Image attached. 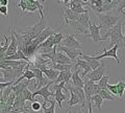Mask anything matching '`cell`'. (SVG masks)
Returning a JSON list of instances; mask_svg holds the SVG:
<instances>
[{
  "label": "cell",
  "instance_id": "11",
  "mask_svg": "<svg viewBox=\"0 0 125 113\" xmlns=\"http://www.w3.org/2000/svg\"><path fill=\"white\" fill-rule=\"evenodd\" d=\"M100 29H101V26L99 24H97L96 22H90L89 24V35H87V37H91L92 40L94 42H99V41H102L100 36Z\"/></svg>",
  "mask_w": 125,
  "mask_h": 113
},
{
  "label": "cell",
  "instance_id": "16",
  "mask_svg": "<svg viewBox=\"0 0 125 113\" xmlns=\"http://www.w3.org/2000/svg\"><path fill=\"white\" fill-rule=\"evenodd\" d=\"M79 68H76L75 71L72 73L71 80H72V86L78 87V88H83V80L79 75Z\"/></svg>",
  "mask_w": 125,
  "mask_h": 113
},
{
  "label": "cell",
  "instance_id": "17",
  "mask_svg": "<svg viewBox=\"0 0 125 113\" xmlns=\"http://www.w3.org/2000/svg\"><path fill=\"white\" fill-rule=\"evenodd\" d=\"M80 59H83V61L87 62V63L90 65V67L92 68V70H95L96 68H98L99 66H100V64H101L99 61L95 60L93 57L88 56V54H84V53H83V54L80 56Z\"/></svg>",
  "mask_w": 125,
  "mask_h": 113
},
{
  "label": "cell",
  "instance_id": "33",
  "mask_svg": "<svg viewBox=\"0 0 125 113\" xmlns=\"http://www.w3.org/2000/svg\"><path fill=\"white\" fill-rule=\"evenodd\" d=\"M108 80H109V76L104 75L98 82H97V85L99 86L100 89H106L107 85H108Z\"/></svg>",
  "mask_w": 125,
  "mask_h": 113
},
{
  "label": "cell",
  "instance_id": "24",
  "mask_svg": "<svg viewBox=\"0 0 125 113\" xmlns=\"http://www.w3.org/2000/svg\"><path fill=\"white\" fill-rule=\"evenodd\" d=\"M3 38H4V42L1 43V45H0V57H2L3 54L5 53V51L10 46V38L7 36V35H4Z\"/></svg>",
  "mask_w": 125,
  "mask_h": 113
},
{
  "label": "cell",
  "instance_id": "37",
  "mask_svg": "<svg viewBox=\"0 0 125 113\" xmlns=\"http://www.w3.org/2000/svg\"><path fill=\"white\" fill-rule=\"evenodd\" d=\"M18 9L22 11V15H24L26 13V9H27V2L26 0H21L18 4Z\"/></svg>",
  "mask_w": 125,
  "mask_h": 113
},
{
  "label": "cell",
  "instance_id": "4",
  "mask_svg": "<svg viewBox=\"0 0 125 113\" xmlns=\"http://www.w3.org/2000/svg\"><path fill=\"white\" fill-rule=\"evenodd\" d=\"M105 71H106V63H105V61H103L102 63L100 64V66H99L98 68H96L95 70H92V71H90L84 77L95 83V82H98L101 79V77L104 75Z\"/></svg>",
  "mask_w": 125,
  "mask_h": 113
},
{
  "label": "cell",
  "instance_id": "49",
  "mask_svg": "<svg viewBox=\"0 0 125 113\" xmlns=\"http://www.w3.org/2000/svg\"><path fill=\"white\" fill-rule=\"evenodd\" d=\"M0 104H1V102H0Z\"/></svg>",
  "mask_w": 125,
  "mask_h": 113
},
{
  "label": "cell",
  "instance_id": "31",
  "mask_svg": "<svg viewBox=\"0 0 125 113\" xmlns=\"http://www.w3.org/2000/svg\"><path fill=\"white\" fill-rule=\"evenodd\" d=\"M69 91V90H68ZM70 92V95H71V97H70V100H68V106L69 108L72 107V106H75V105H80V102H79V99L74 94V93L72 91H69Z\"/></svg>",
  "mask_w": 125,
  "mask_h": 113
},
{
  "label": "cell",
  "instance_id": "10",
  "mask_svg": "<svg viewBox=\"0 0 125 113\" xmlns=\"http://www.w3.org/2000/svg\"><path fill=\"white\" fill-rule=\"evenodd\" d=\"M66 88L68 89L69 91H72L74 94H75L78 99H79V102H80V109H84L85 105H87V100H85V95H84V92H83V88H78V87H74L72 86V84L68 83Z\"/></svg>",
  "mask_w": 125,
  "mask_h": 113
},
{
  "label": "cell",
  "instance_id": "3",
  "mask_svg": "<svg viewBox=\"0 0 125 113\" xmlns=\"http://www.w3.org/2000/svg\"><path fill=\"white\" fill-rule=\"evenodd\" d=\"M10 46H9V48H7V50L5 51V53L3 54L2 57H0V61H2L6 57L13 56V54L17 53V51H18V42H17V39H16V37H15V28L13 26L10 28Z\"/></svg>",
  "mask_w": 125,
  "mask_h": 113
},
{
  "label": "cell",
  "instance_id": "35",
  "mask_svg": "<svg viewBox=\"0 0 125 113\" xmlns=\"http://www.w3.org/2000/svg\"><path fill=\"white\" fill-rule=\"evenodd\" d=\"M10 92H11V86L6 87V88H4L2 90V93H3V95H2V102L3 103L6 102V100H7V97H9V95L10 94Z\"/></svg>",
  "mask_w": 125,
  "mask_h": 113
},
{
  "label": "cell",
  "instance_id": "6",
  "mask_svg": "<svg viewBox=\"0 0 125 113\" xmlns=\"http://www.w3.org/2000/svg\"><path fill=\"white\" fill-rule=\"evenodd\" d=\"M119 50V46L118 45H115L113 46L112 48L109 49H106V48H103V53L102 54H99V56H96V57H93L95 60L99 61L100 59H103V58H107V57H112L114 58V59L117 61V64L120 65L121 64V59L118 57V54H117V51Z\"/></svg>",
  "mask_w": 125,
  "mask_h": 113
},
{
  "label": "cell",
  "instance_id": "23",
  "mask_svg": "<svg viewBox=\"0 0 125 113\" xmlns=\"http://www.w3.org/2000/svg\"><path fill=\"white\" fill-rule=\"evenodd\" d=\"M90 103H91V104L93 103L94 106H95L100 111L101 107H102V104H103V99L99 94H96V95H93L91 97V100H90Z\"/></svg>",
  "mask_w": 125,
  "mask_h": 113
},
{
  "label": "cell",
  "instance_id": "8",
  "mask_svg": "<svg viewBox=\"0 0 125 113\" xmlns=\"http://www.w3.org/2000/svg\"><path fill=\"white\" fill-rule=\"evenodd\" d=\"M54 84V82L50 81L48 84L45 85L44 87H42L40 89H38V90L33 91L32 92V97H34L36 95H41L44 97V103H49V96H54V92H50L49 91V87L51 86V85Z\"/></svg>",
  "mask_w": 125,
  "mask_h": 113
},
{
  "label": "cell",
  "instance_id": "2",
  "mask_svg": "<svg viewBox=\"0 0 125 113\" xmlns=\"http://www.w3.org/2000/svg\"><path fill=\"white\" fill-rule=\"evenodd\" d=\"M96 17L99 21V25L101 28H106L109 29L114 27L120 20H122V17H120V14H117L116 12L112 11L109 13H104V14H97Z\"/></svg>",
  "mask_w": 125,
  "mask_h": 113
},
{
  "label": "cell",
  "instance_id": "21",
  "mask_svg": "<svg viewBox=\"0 0 125 113\" xmlns=\"http://www.w3.org/2000/svg\"><path fill=\"white\" fill-rule=\"evenodd\" d=\"M30 84V81H26L24 83H19L17 85H11V91H13L15 94H19L21 93L25 88L28 87V85Z\"/></svg>",
  "mask_w": 125,
  "mask_h": 113
},
{
  "label": "cell",
  "instance_id": "18",
  "mask_svg": "<svg viewBox=\"0 0 125 113\" xmlns=\"http://www.w3.org/2000/svg\"><path fill=\"white\" fill-rule=\"evenodd\" d=\"M71 76H72L71 70H69V71H61L60 75H58V76H57V79L54 81V84H60V83H62V82L68 84L70 82V80H71Z\"/></svg>",
  "mask_w": 125,
  "mask_h": 113
},
{
  "label": "cell",
  "instance_id": "20",
  "mask_svg": "<svg viewBox=\"0 0 125 113\" xmlns=\"http://www.w3.org/2000/svg\"><path fill=\"white\" fill-rule=\"evenodd\" d=\"M42 72L43 75H45V77L48 81H52L54 82L56 79L58 75H60V71H57V70H54L52 68H47V69H42Z\"/></svg>",
  "mask_w": 125,
  "mask_h": 113
},
{
  "label": "cell",
  "instance_id": "43",
  "mask_svg": "<svg viewBox=\"0 0 125 113\" xmlns=\"http://www.w3.org/2000/svg\"><path fill=\"white\" fill-rule=\"evenodd\" d=\"M88 107H89V113H93V106L91 103L88 104Z\"/></svg>",
  "mask_w": 125,
  "mask_h": 113
},
{
  "label": "cell",
  "instance_id": "30",
  "mask_svg": "<svg viewBox=\"0 0 125 113\" xmlns=\"http://www.w3.org/2000/svg\"><path fill=\"white\" fill-rule=\"evenodd\" d=\"M65 38V34L62 32H60V33H54L53 35V43H54V46H58L61 45L62 39Z\"/></svg>",
  "mask_w": 125,
  "mask_h": 113
},
{
  "label": "cell",
  "instance_id": "41",
  "mask_svg": "<svg viewBox=\"0 0 125 113\" xmlns=\"http://www.w3.org/2000/svg\"><path fill=\"white\" fill-rule=\"evenodd\" d=\"M7 13H9V9H7V6H0V14L6 16Z\"/></svg>",
  "mask_w": 125,
  "mask_h": 113
},
{
  "label": "cell",
  "instance_id": "36",
  "mask_svg": "<svg viewBox=\"0 0 125 113\" xmlns=\"http://www.w3.org/2000/svg\"><path fill=\"white\" fill-rule=\"evenodd\" d=\"M15 99H16V94L11 91L10 92V94L9 95V97H7V100H6V102L5 104L7 105V106H13L14 103H15Z\"/></svg>",
  "mask_w": 125,
  "mask_h": 113
},
{
  "label": "cell",
  "instance_id": "1",
  "mask_svg": "<svg viewBox=\"0 0 125 113\" xmlns=\"http://www.w3.org/2000/svg\"><path fill=\"white\" fill-rule=\"evenodd\" d=\"M122 25H123V21L120 20L114 27H112V28L107 29V32L103 35V37H101L102 41L106 40V39L109 37V38H111V46L118 45L121 52H123L124 49H125L124 48V44H123Z\"/></svg>",
  "mask_w": 125,
  "mask_h": 113
},
{
  "label": "cell",
  "instance_id": "29",
  "mask_svg": "<svg viewBox=\"0 0 125 113\" xmlns=\"http://www.w3.org/2000/svg\"><path fill=\"white\" fill-rule=\"evenodd\" d=\"M55 100H51V104H50V107H47L46 106V103H43L42 104V108H43V111L44 113H55Z\"/></svg>",
  "mask_w": 125,
  "mask_h": 113
},
{
  "label": "cell",
  "instance_id": "48",
  "mask_svg": "<svg viewBox=\"0 0 125 113\" xmlns=\"http://www.w3.org/2000/svg\"><path fill=\"white\" fill-rule=\"evenodd\" d=\"M68 112H69V113H72V112H71V110H68Z\"/></svg>",
  "mask_w": 125,
  "mask_h": 113
},
{
  "label": "cell",
  "instance_id": "26",
  "mask_svg": "<svg viewBox=\"0 0 125 113\" xmlns=\"http://www.w3.org/2000/svg\"><path fill=\"white\" fill-rule=\"evenodd\" d=\"M116 86H117V91H118V97L120 100H122L125 92V82L119 80L118 83L116 84Z\"/></svg>",
  "mask_w": 125,
  "mask_h": 113
},
{
  "label": "cell",
  "instance_id": "38",
  "mask_svg": "<svg viewBox=\"0 0 125 113\" xmlns=\"http://www.w3.org/2000/svg\"><path fill=\"white\" fill-rule=\"evenodd\" d=\"M106 90H108L113 95H115L116 97H118V91H117V86H116V85H107Z\"/></svg>",
  "mask_w": 125,
  "mask_h": 113
},
{
  "label": "cell",
  "instance_id": "34",
  "mask_svg": "<svg viewBox=\"0 0 125 113\" xmlns=\"http://www.w3.org/2000/svg\"><path fill=\"white\" fill-rule=\"evenodd\" d=\"M124 9H125V0H119V1H117V5L115 7L114 12L121 15V13L123 12Z\"/></svg>",
  "mask_w": 125,
  "mask_h": 113
},
{
  "label": "cell",
  "instance_id": "47",
  "mask_svg": "<svg viewBox=\"0 0 125 113\" xmlns=\"http://www.w3.org/2000/svg\"><path fill=\"white\" fill-rule=\"evenodd\" d=\"M17 113H27V112H17Z\"/></svg>",
  "mask_w": 125,
  "mask_h": 113
},
{
  "label": "cell",
  "instance_id": "19",
  "mask_svg": "<svg viewBox=\"0 0 125 113\" xmlns=\"http://www.w3.org/2000/svg\"><path fill=\"white\" fill-rule=\"evenodd\" d=\"M51 35H54V32H53V28L52 27H49L47 26L45 29H43L42 32L39 34V36L37 37V40L39 41V43H42V42H44L47 38H49Z\"/></svg>",
  "mask_w": 125,
  "mask_h": 113
},
{
  "label": "cell",
  "instance_id": "46",
  "mask_svg": "<svg viewBox=\"0 0 125 113\" xmlns=\"http://www.w3.org/2000/svg\"><path fill=\"white\" fill-rule=\"evenodd\" d=\"M121 15H122V16H124V17H125V12L123 11V12H122V13H121Z\"/></svg>",
  "mask_w": 125,
  "mask_h": 113
},
{
  "label": "cell",
  "instance_id": "42",
  "mask_svg": "<svg viewBox=\"0 0 125 113\" xmlns=\"http://www.w3.org/2000/svg\"><path fill=\"white\" fill-rule=\"evenodd\" d=\"M9 1L7 0H0V6H7Z\"/></svg>",
  "mask_w": 125,
  "mask_h": 113
},
{
  "label": "cell",
  "instance_id": "27",
  "mask_svg": "<svg viewBox=\"0 0 125 113\" xmlns=\"http://www.w3.org/2000/svg\"><path fill=\"white\" fill-rule=\"evenodd\" d=\"M30 3L32 5H34L37 7V10H39V12H40V16H41V19L42 18H45L44 16V11H45V7L43 6V1H34V0H30Z\"/></svg>",
  "mask_w": 125,
  "mask_h": 113
},
{
  "label": "cell",
  "instance_id": "32",
  "mask_svg": "<svg viewBox=\"0 0 125 113\" xmlns=\"http://www.w3.org/2000/svg\"><path fill=\"white\" fill-rule=\"evenodd\" d=\"M73 67V65H62V64H54L52 66V69L57 70V71H69Z\"/></svg>",
  "mask_w": 125,
  "mask_h": 113
},
{
  "label": "cell",
  "instance_id": "9",
  "mask_svg": "<svg viewBox=\"0 0 125 113\" xmlns=\"http://www.w3.org/2000/svg\"><path fill=\"white\" fill-rule=\"evenodd\" d=\"M56 50H58V51H62L64 52L66 56H67L70 60L72 61V63L74 64V62H75V60L77 59L78 57H80L81 54H83V50H79V49H72V48H67V47H64V46H61L58 45L56 46Z\"/></svg>",
  "mask_w": 125,
  "mask_h": 113
},
{
  "label": "cell",
  "instance_id": "40",
  "mask_svg": "<svg viewBox=\"0 0 125 113\" xmlns=\"http://www.w3.org/2000/svg\"><path fill=\"white\" fill-rule=\"evenodd\" d=\"M14 84V82H5V83H0V91H2L4 88L9 87V86H11Z\"/></svg>",
  "mask_w": 125,
  "mask_h": 113
},
{
  "label": "cell",
  "instance_id": "25",
  "mask_svg": "<svg viewBox=\"0 0 125 113\" xmlns=\"http://www.w3.org/2000/svg\"><path fill=\"white\" fill-rule=\"evenodd\" d=\"M98 94L102 97L103 100H115L117 99L115 95H113L108 90H106V89H100Z\"/></svg>",
  "mask_w": 125,
  "mask_h": 113
},
{
  "label": "cell",
  "instance_id": "15",
  "mask_svg": "<svg viewBox=\"0 0 125 113\" xmlns=\"http://www.w3.org/2000/svg\"><path fill=\"white\" fill-rule=\"evenodd\" d=\"M55 64H62V65H73L72 61L66 56L64 52L57 51L55 52Z\"/></svg>",
  "mask_w": 125,
  "mask_h": 113
},
{
  "label": "cell",
  "instance_id": "5",
  "mask_svg": "<svg viewBox=\"0 0 125 113\" xmlns=\"http://www.w3.org/2000/svg\"><path fill=\"white\" fill-rule=\"evenodd\" d=\"M61 46H64V47L67 48H72V49H83V46H81L80 41H78L75 39V35H65V38L62 39Z\"/></svg>",
  "mask_w": 125,
  "mask_h": 113
},
{
  "label": "cell",
  "instance_id": "39",
  "mask_svg": "<svg viewBox=\"0 0 125 113\" xmlns=\"http://www.w3.org/2000/svg\"><path fill=\"white\" fill-rule=\"evenodd\" d=\"M39 100H37L36 102H33L32 104H31V109L34 111V112H39L42 109V104L40 102H38Z\"/></svg>",
  "mask_w": 125,
  "mask_h": 113
},
{
  "label": "cell",
  "instance_id": "14",
  "mask_svg": "<svg viewBox=\"0 0 125 113\" xmlns=\"http://www.w3.org/2000/svg\"><path fill=\"white\" fill-rule=\"evenodd\" d=\"M73 67L75 69L76 68H83V77L87 75L90 71H92V68L90 67V65L85 61H83V59H80V57H78L77 59L75 60V62H74V64H73Z\"/></svg>",
  "mask_w": 125,
  "mask_h": 113
},
{
  "label": "cell",
  "instance_id": "22",
  "mask_svg": "<svg viewBox=\"0 0 125 113\" xmlns=\"http://www.w3.org/2000/svg\"><path fill=\"white\" fill-rule=\"evenodd\" d=\"M90 18L91 17H90V14H89V11H88V12H85V13H83V14H80L77 21L79 22L80 24H83L85 28L89 29V24H90V22H91Z\"/></svg>",
  "mask_w": 125,
  "mask_h": 113
},
{
  "label": "cell",
  "instance_id": "44",
  "mask_svg": "<svg viewBox=\"0 0 125 113\" xmlns=\"http://www.w3.org/2000/svg\"><path fill=\"white\" fill-rule=\"evenodd\" d=\"M2 95H3L2 91H0V102H2Z\"/></svg>",
  "mask_w": 125,
  "mask_h": 113
},
{
  "label": "cell",
  "instance_id": "13",
  "mask_svg": "<svg viewBox=\"0 0 125 113\" xmlns=\"http://www.w3.org/2000/svg\"><path fill=\"white\" fill-rule=\"evenodd\" d=\"M68 25H70V27L72 28V30L74 32V35H83V34L89 35V29L85 28V27L83 24H80L78 21H71L68 23Z\"/></svg>",
  "mask_w": 125,
  "mask_h": 113
},
{
  "label": "cell",
  "instance_id": "12",
  "mask_svg": "<svg viewBox=\"0 0 125 113\" xmlns=\"http://www.w3.org/2000/svg\"><path fill=\"white\" fill-rule=\"evenodd\" d=\"M85 79V77H84ZM94 82L90 81L88 79H85L83 82V92H84V95H85V100H87V104L90 103L91 100V97L93 96V88H94Z\"/></svg>",
  "mask_w": 125,
  "mask_h": 113
},
{
  "label": "cell",
  "instance_id": "28",
  "mask_svg": "<svg viewBox=\"0 0 125 113\" xmlns=\"http://www.w3.org/2000/svg\"><path fill=\"white\" fill-rule=\"evenodd\" d=\"M22 96H23V99L25 100V102H26V100H29L31 104L37 100H34L32 97V92H31L28 88H25L24 90L22 91Z\"/></svg>",
  "mask_w": 125,
  "mask_h": 113
},
{
  "label": "cell",
  "instance_id": "45",
  "mask_svg": "<svg viewBox=\"0 0 125 113\" xmlns=\"http://www.w3.org/2000/svg\"><path fill=\"white\" fill-rule=\"evenodd\" d=\"M123 44H124V48H125V34L123 35Z\"/></svg>",
  "mask_w": 125,
  "mask_h": 113
},
{
  "label": "cell",
  "instance_id": "7",
  "mask_svg": "<svg viewBox=\"0 0 125 113\" xmlns=\"http://www.w3.org/2000/svg\"><path fill=\"white\" fill-rule=\"evenodd\" d=\"M65 85L66 83H64V82H62V83L60 84H54L53 87H54V97H55V103L58 104V107H60L61 109L62 108V102H67V96H66L64 93H62V89L65 88Z\"/></svg>",
  "mask_w": 125,
  "mask_h": 113
}]
</instances>
